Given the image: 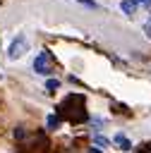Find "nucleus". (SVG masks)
<instances>
[{"mask_svg": "<svg viewBox=\"0 0 151 153\" xmlns=\"http://www.w3.org/2000/svg\"><path fill=\"white\" fill-rule=\"evenodd\" d=\"M58 110H60V115H62L67 122H72V124H81V122L89 120V115H86V103H84V96H81V93H70V96L58 105Z\"/></svg>", "mask_w": 151, "mask_h": 153, "instance_id": "1", "label": "nucleus"}, {"mask_svg": "<svg viewBox=\"0 0 151 153\" xmlns=\"http://www.w3.org/2000/svg\"><path fill=\"white\" fill-rule=\"evenodd\" d=\"M34 72L36 74H50L53 72V57H50L48 50H41L38 53V57L34 60Z\"/></svg>", "mask_w": 151, "mask_h": 153, "instance_id": "2", "label": "nucleus"}, {"mask_svg": "<svg viewBox=\"0 0 151 153\" xmlns=\"http://www.w3.org/2000/svg\"><path fill=\"white\" fill-rule=\"evenodd\" d=\"M26 48H29V41H26V36H17V38L10 43V50H7L10 60H17V57H22V55L26 53Z\"/></svg>", "mask_w": 151, "mask_h": 153, "instance_id": "3", "label": "nucleus"}, {"mask_svg": "<svg viewBox=\"0 0 151 153\" xmlns=\"http://www.w3.org/2000/svg\"><path fill=\"white\" fill-rule=\"evenodd\" d=\"M137 10V0H122V12L125 14H134Z\"/></svg>", "mask_w": 151, "mask_h": 153, "instance_id": "4", "label": "nucleus"}, {"mask_svg": "<svg viewBox=\"0 0 151 153\" xmlns=\"http://www.w3.org/2000/svg\"><path fill=\"white\" fill-rule=\"evenodd\" d=\"M46 124H48V129H58L60 127V117L58 115H48V122Z\"/></svg>", "mask_w": 151, "mask_h": 153, "instance_id": "5", "label": "nucleus"}, {"mask_svg": "<svg viewBox=\"0 0 151 153\" xmlns=\"http://www.w3.org/2000/svg\"><path fill=\"white\" fill-rule=\"evenodd\" d=\"M115 141H117V143H120V146H122L125 151H129V148H132V143H129V141H127V139H125L122 134H117V136H115Z\"/></svg>", "mask_w": 151, "mask_h": 153, "instance_id": "6", "label": "nucleus"}, {"mask_svg": "<svg viewBox=\"0 0 151 153\" xmlns=\"http://www.w3.org/2000/svg\"><path fill=\"white\" fill-rule=\"evenodd\" d=\"M58 86H60V81H58V79H48V81H46V88H48V91H55Z\"/></svg>", "mask_w": 151, "mask_h": 153, "instance_id": "7", "label": "nucleus"}, {"mask_svg": "<svg viewBox=\"0 0 151 153\" xmlns=\"http://www.w3.org/2000/svg\"><path fill=\"white\" fill-rule=\"evenodd\" d=\"M144 33H146V36H149V38H151V19H149V22H146V24H144Z\"/></svg>", "mask_w": 151, "mask_h": 153, "instance_id": "8", "label": "nucleus"}, {"mask_svg": "<svg viewBox=\"0 0 151 153\" xmlns=\"http://www.w3.org/2000/svg\"><path fill=\"white\" fill-rule=\"evenodd\" d=\"M139 2H141V5H144V7L149 10V12H151V0H139Z\"/></svg>", "mask_w": 151, "mask_h": 153, "instance_id": "9", "label": "nucleus"}, {"mask_svg": "<svg viewBox=\"0 0 151 153\" xmlns=\"http://www.w3.org/2000/svg\"><path fill=\"white\" fill-rule=\"evenodd\" d=\"M79 2H84V5H89V7H96V2H93V0H79Z\"/></svg>", "mask_w": 151, "mask_h": 153, "instance_id": "10", "label": "nucleus"}, {"mask_svg": "<svg viewBox=\"0 0 151 153\" xmlns=\"http://www.w3.org/2000/svg\"><path fill=\"white\" fill-rule=\"evenodd\" d=\"M89 153H101V151H96V148H91V151H89Z\"/></svg>", "mask_w": 151, "mask_h": 153, "instance_id": "11", "label": "nucleus"}]
</instances>
